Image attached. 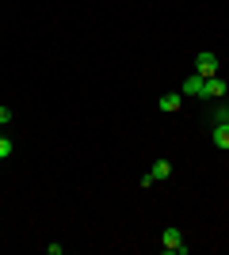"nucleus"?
I'll list each match as a JSON object with an SVG mask.
<instances>
[{"mask_svg": "<svg viewBox=\"0 0 229 255\" xmlns=\"http://www.w3.org/2000/svg\"><path fill=\"white\" fill-rule=\"evenodd\" d=\"M161 248L168 255H184L187 244H184V236H180V229H164V233H161Z\"/></svg>", "mask_w": 229, "mask_h": 255, "instance_id": "nucleus-1", "label": "nucleus"}, {"mask_svg": "<svg viewBox=\"0 0 229 255\" xmlns=\"http://www.w3.org/2000/svg\"><path fill=\"white\" fill-rule=\"evenodd\" d=\"M195 73L203 76V80H207V76H218V57H214L210 50H203V53L195 57Z\"/></svg>", "mask_w": 229, "mask_h": 255, "instance_id": "nucleus-2", "label": "nucleus"}, {"mask_svg": "<svg viewBox=\"0 0 229 255\" xmlns=\"http://www.w3.org/2000/svg\"><path fill=\"white\" fill-rule=\"evenodd\" d=\"M203 96L222 99V96H226V80H222V76H207V80H203Z\"/></svg>", "mask_w": 229, "mask_h": 255, "instance_id": "nucleus-3", "label": "nucleus"}, {"mask_svg": "<svg viewBox=\"0 0 229 255\" xmlns=\"http://www.w3.org/2000/svg\"><path fill=\"white\" fill-rule=\"evenodd\" d=\"M210 137H214L218 149H229V122H214V133H210Z\"/></svg>", "mask_w": 229, "mask_h": 255, "instance_id": "nucleus-4", "label": "nucleus"}, {"mask_svg": "<svg viewBox=\"0 0 229 255\" xmlns=\"http://www.w3.org/2000/svg\"><path fill=\"white\" fill-rule=\"evenodd\" d=\"M180 103H184V96H180V92H164V96H161V111H168V115H172V111H180Z\"/></svg>", "mask_w": 229, "mask_h": 255, "instance_id": "nucleus-5", "label": "nucleus"}, {"mask_svg": "<svg viewBox=\"0 0 229 255\" xmlns=\"http://www.w3.org/2000/svg\"><path fill=\"white\" fill-rule=\"evenodd\" d=\"M149 175H153V183L168 179V175H172V164H168V160H157V164H153V168H149Z\"/></svg>", "mask_w": 229, "mask_h": 255, "instance_id": "nucleus-6", "label": "nucleus"}, {"mask_svg": "<svg viewBox=\"0 0 229 255\" xmlns=\"http://www.w3.org/2000/svg\"><path fill=\"white\" fill-rule=\"evenodd\" d=\"M184 92H187V96H203V76H187V80H184Z\"/></svg>", "mask_w": 229, "mask_h": 255, "instance_id": "nucleus-7", "label": "nucleus"}, {"mask_svg": "<svg viewBox=\"0 0 229 255\" xmlns=\"http://www.w3.org/2000/svg\"><path fill=\"white\" fill-rule=\"evenodd\" d=\"M8 156H11V141L0 133V160H8Z\"/></svg>", "mask_w": 229, "mask_h": 255, "instance_id": "nucleus-8", "label": "nucleus"}, {"mask_svg": "<svg viewBox=\"0 0 229 255\" xmlns=\"http://www.w3.org/2000/svg\"><path fill=\"white\" fill-rule=\"evenodd\" d=\"M214 122H229V107H218V111H214Z\"/></svg>", "mask_w": 229, "mask_h": 255, "instance_id": "nucleus-9", "label": "nucleus"}, {"mask_svg": "<svg viewBox=\"0 0 229 255\" xmlns=\"http://www.w3.org/2000/svg\"><path fill=\"white\" fill-rule=\"evenodd\" d=\"M8 122H11V111H8V107H0V126H8Z\"/></svg>", "mask_w": 229, "mask_h": 255, "instance_id": "nucleus-10", "label": "nucleus"}]
</instances>
